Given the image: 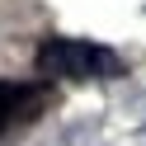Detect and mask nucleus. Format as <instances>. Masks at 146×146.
I'll use <instances>...</instances> for the list:
<instances>
[{"mask_svg":"<svg viewBox=\"0 0 146 146\" xmlns=\"http://www.w3.org/2000/svg\"><path fill=\"white\" fill-rule=\"evenodd\" d=\"M33 71L42 80H118L127 76V61L90 38H42L33 52Z\"/></svg>","mask_w":146,"mask_h":146,"instance_id":"1","label":"nucleus"},{"mask_svg":"<svg viewBox=\"0 0 146 146\" xmlns=\"http://www.w3.org/2000/svg\"><path fill=\"white\" fill-rule=\"evenodd\" d=\"M47 104H52V94L38 80H0V137L33 123Z\"/></svg>","mask_w":146,"mask_h":146,"instance_id":"2","label":"nucleus"}]
</instances>
